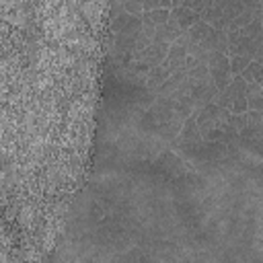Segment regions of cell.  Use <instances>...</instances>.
Here are the masks:
<instances>
[{"instance_id": "1", "label": "cell", "mask_w": 263, "mask_h": 263, "mask_svg": "<svg viewBox=\"0 0 263 263\" xmlns=\"http://www.w3.org/2000/svg\"><path fill=\"white\" fill-rule=\"evenodd\" d=\"M111 29L115 33H125V35H134L138 37L142 31V14H129V12H119L117 16H113L111 21Z\"/></svg>"}, {"instance_id": "2", "label": "cell", "mask_w": 263, "mask_h": 263, "mask_svg": "<svg viewBox=\"0 0 263 263\" xmlns=\"http://www.w3.org/2000/svg\"><path fill=\"white\" fill-rule=\"evenodd\" d=\"M168 47H171V43H166V41H152L146 47V51L142 55V62H146L150 68L162 64L164 58H166V53H168Z\"/></svg>"}, {"instance_id": "3", "label": "cell", "mask_w": 263, "mask_h": 263, "mask_svg": "<svg viewBox=\"0 0 263 263\" xmlns=\"http://www.w3.org/2000/svg\"><path fill=\"white\" fill-rule=\"evenodd\" d=\"M168 18L175 21V23L185 31V29L193 27V25L199 21V14H197L193 8H189V6H179V8H171V16H168Z\"/></svg>"}, {"instance_id": "4", "label": "cell", "mask_w": 263, "mask_h": 263, "mask_svg": "<svg viewBox=\"0 0 263 263\" xmlns=\"http://www.w3.org/2000/svg\"><path fill=\"white\" fill-rule=\"evenodd\" d=\"M183 33V29L175 23V21H166L162 25H156V35H154V41H166V43H175L179 39V35Z\"/></svg>"}, {"instance_id": "5", "label": "cell", "mask_w": 263, "mask_h": 263, "mask_svg": "<svg viewBox=\"0 0 263 263\" xmlns=\"http://www.w3.org/2000/svg\"><path fill=\"white\" fill-rule=\"evenodd\" d=\"M181 140H183V142H195V144L203 142V138H201V134H199L197 119H195L193 113H191L189 117H185V123H183V127H181Z\"/></svg>"}, {"instance_id": "6", "label": "cell", "mask_w": 263, "mask_h": 263, "mask_svg": "<svg viewBox=\"0 0 263 263\" xmlns=\"http://www.w3.org/2000/svg\"><path fill=\"white\" fill-rule=\"evenodd\" d=\"M187 31H189V35H191V39H193V41L201 43V41L205 39V35L212 31V25H208L205 21H201V18H199V21H197L193 27H189Z\"/></svg>"}, {"instance_id": "7", "label": "cell", "mask_w": 263, "mask_h": 263, "mask_svg": "<svg viewBox=\"0 0 263 263\" xmlns=\"http://www.w3.org/2000/svg\"><path fill=\"white\" fill-rule=\"evenodd\" d=\"M210 76H212V80H214V84H216L218 90H224L232 82L230 70H210Z\"/></svg>"}, {"instance_id": "8", "label": "cell", "mask_w": 263, "mask_h": 263, "mask_svg": "<svg viewBox=\"0 0 263 263\" xmlns=\"http://www.w3.org/2000/svg\"><path fill=\"white\" fill-rule=\"evenodd\" d=\"M251 55H232L230 58V74L234 76V74H240L249 64H251Z\"/></svg>"}, {"instance_id": "9", "label": "cell", "mask_w": 263, "mask_h": 263, "mask_svg": "<svg viewBox=\"0 0 263 263\" xmlns=\"http://www.w3.org/2000/svg\"><path fill=\"white\" fill-rule=\"evenodd\" d=\"M144 12H148V16L152 18L154 25H162L171 16V8H154V10H144Z\"/></svg>"}, {"instance_id": "10", "label": "cell", "mask_w": 263, "mask_h": 263, "mask_svg": "<svg viewBox=\"0 0 263 263\" xmlns=\"http://www.w3.org/2000/svg\"><path fill=\"white\" fill-rule=\"evenodd\" d=\"M247 111H249V101H247V97H245V95L236 97V99L232 101V105H230V113H247Z\"/></svg>"}, {"instance_id": "11", "label": "cell", "mask_w": 263, "mask_h": 263, "mask_svg": "<svg viewBox=\"0 0 263 263\" xmlns=\"http://www.w3.org/2000/svg\"><path fill=\"white\" fill-rule=\"evenodd\" d=\"M154 8H171V0H144V10Z\"/></svg>"}, {"instance_id": "12", "label": "cell", "mask_w": 263, "mask_h": 263, "mask_svg": "<svg viewBox=\"0 0 263 263\" xmlns=\"http://www.w3.org/2000/svg\"><path fill=\"white\" fill-rule=\"evenodd\" d=\"M214 4V0H193V4H191V8L197 12V14H201L205 8H210Z\"/></svg>"}, {"instance_id": "13", "label": "cell", "mask_w": 263, "mask_h": 263, "mask_svg": "<svg viewBox=\"0 0 263 263\" xmlns=\"http://www.w3.org/2000/svg\"><path fill=\"white\" fill-rule=\"evenodd\" d=\"M261 90H263V86H261L257 80L247 82V97H253V95H257V92H261Z\"/></svg>"}, {"instance_id": "14", "label": "cell", "mask_w": 263, "mask_h": 263, "mask_svg": "<svg viewBox=\"0 0 263 263\" xmlns=\"http://www.w3.org/2000/svg\"><path fill=\"white\" fill-rule=\"evenodd\" d=\"M251 62H253V60H251ZM240 76H242L247 82H253V80H255V70H253V66L249 64V66H247V68L240 72Z\"/></svg>"}, {"instance_id": "15", "label": "cell", "mask_w": 263, "mask_h": 263, "mask_svg": "<svg viewBox=\"0 0 263 263\" xmlns=\"http://www.w3.org/2000/svg\"><path fill=\"white\" fill-rule=\"evenodd\" d=\"M253 60H255V62H259V64H263V43H261V45L257 47V51H255Z\"/></svg>"}]
</instances>
